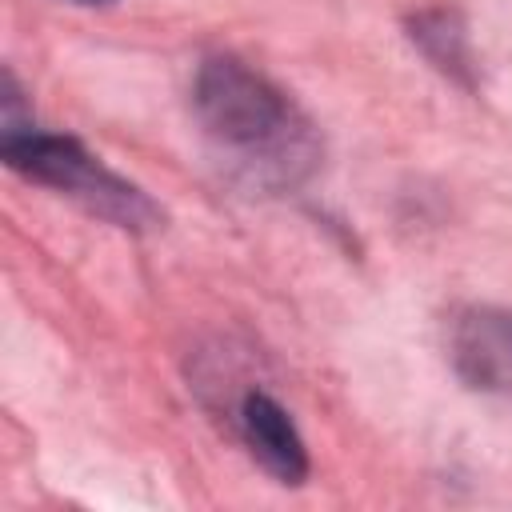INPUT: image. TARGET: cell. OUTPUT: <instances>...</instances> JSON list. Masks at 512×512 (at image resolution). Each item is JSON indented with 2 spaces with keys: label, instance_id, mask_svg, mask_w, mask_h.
Here are the masks:
<instances>
[{
  "label": "cell",
  "instance_id": "1",
  "mask_svg": "<svg viewBox=\"0 0 512 512\" xmlns=\"http://www.w3.org/2000/svg\"><path fill=\"white\" fill-rule=\"evenodd\" d=\"M192 104L208 140L260 184L292 188L312 172L320 156L304 112L268 76L232 56L204 60L196 72Z\"/></svg>",
  "mask_w": 512,
  "mask_h": 512
},
{
  "label": "cell",
  "instance_id": "2",
  "mask_svg": "<svg viewBox=\"0 0 512 512\" xmlns=\"http://www.w3.org/2000/svg\"><path fill=\"white\" fill-rule=\"evenodd\" d=\"M0 156L12 172L80 200L88 212H96L120 228H156V220H160V208L136 184L108 172L72 136H48V132H36L32 124H24V128L8 124L4 140H0Z\"/></svg>",
  "mask_w": 512,
  "mask_h": 512
},
{
  "label": "cell",
  "instance_id": "3",
  "mask_svg": "<svg viewBox=\"0 0 512 512\" xmlns=\"http://www.w3.org/2000/svg\"><path fill=\"white\" fill-rule=\"evenodd\" d=\"M448 356L468 388L512 392V312L496 304H472L456 312Z\"/></svg>",
  "mask_w": 512,
  "mask_h": 512
},
{
  "label": "cell",
  "instance_id": "4",
  "mask_svg": "<svg viewBox=\"0 0 512 512\" xmlns=\"http://www.w3.org/2000/svg\"><path fill=\"white\" fill-rule=\"evenodd\" d=\"M236 424L244 432V444L252 456L280 480V484H300L308 476V452L304 440L292 424V416L268 396V392H248L236 408Z\"/></svg>",
  "mask_w": 512,
  "mask_h": 512
},
{
  "label": "cell",
  "instance_id": "5",
  "mask_svg": "<svg viewBox=\"0 0 512 512\" xmlns=\"http://www.w3.org/2000/svg\"><path fill=\"white\" fill-rule=\"evenodd\" d=\"M412 40H420L424 44V52L448 72H460V68H468V48H464V32L456 28V16L452 12H444V8H436V12H424V16H416L412 20Z\"/></svg>",
  "mask_w": 512,
  "mask_h": 512
},
{
  "label": "cell",
  "instance_id": "6",
  "mask_svg": "<svg viewBox=\"0 0 512 512\" xmlns=\"http://www.w3.org/2000/svg\"><path fill=\"white\" fill-rule=\"evenodd\" d=\"M76 4H112V0H76Z\"/></svg>",
  "mask_w": 512,
  "mask_h": 512
}]
</instances>
